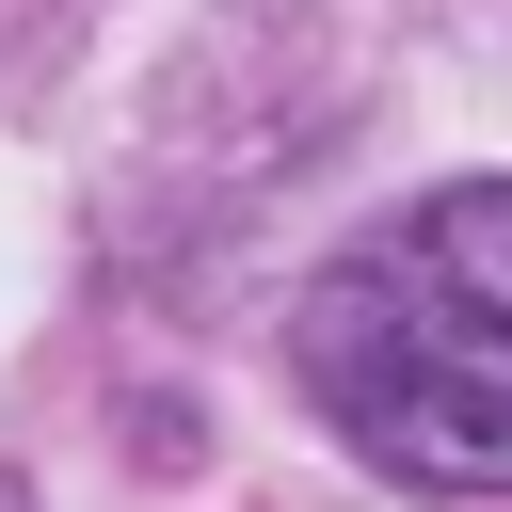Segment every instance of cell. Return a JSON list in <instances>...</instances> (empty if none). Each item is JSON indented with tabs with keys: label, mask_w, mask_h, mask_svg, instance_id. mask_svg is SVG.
Listing matches in <instances>:
<instances>
[{
	"label": "cell",
	"mask_w": 512,
	"mask_h": 512,
	"mask_svg": "<svg viewBox=\"0 0 512 512\" xmlns=\"http://www.w3.org/2000/svg\"><path fill=\"white\" fill-rule=\"evenodd\" d=\"M0 512H32V496H16V480H0Z\"/></svg>",
	"instance_id": "7a4b0ae2"
},
{
	"label": "cell",
	"mask_w": 512,
	"mask_h": 512,
	"mask_svg": "<svg viewBox=\"0 0 512 512\" xmlns=\"http://www.w3.org/2000/svg\"><path fill=\"white\" fill-rule=\"evenodd\" d=\"M304 384L384 480L512 496V176L384 208L304 288Z\"/></svg>",
	"instance_id": "6da1fadb"
}]
</instances>
